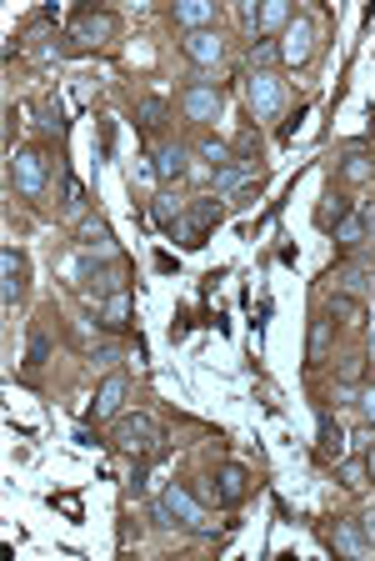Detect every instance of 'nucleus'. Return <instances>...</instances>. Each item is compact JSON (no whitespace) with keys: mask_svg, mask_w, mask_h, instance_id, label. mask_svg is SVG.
Returning a JSON list of instances; mask_svg holds the SVG:
<instances>
[{"mask_svg":"<svg viewBox=\"0 0 375 561\" xmlns=\"http://www.w3.org/2000/svg\"><path fill=\"white\" fill-rule=\"evenodd\" d=\"M46 171H50V161H46L40 146H25V151L11 155V186L25 196V201H36V196L46 191Z\"/></svg>","mask_w":375,"mask_h":561,"instance_id":"obj_1","label":"nucleus"},{"mask_svg":"<svg viewBox=\"0 0 375 561\" xmlns=\"http://www.w3.org/2000/svg\"><path fill=\"white\" fill-rule=\"evenodd\" d=\"M215 221H221V196H200V201H190V211L180 216V246L200 251Z\"/></svg>","mask_w":375,"mask_h":561,"instance_id":"obj_2","label":"nucleus"},{"mask_svg":"<svg viewBox=\"0 0 375 561\" xmlns=\"http://www.w3.org/2000/svg\"><path fill=\"white\" fill-rule=\"evenodd\" d=\"M180 111H186V121H196V126H211V121H221V111H225L221 86H205V80L186 86V90H180Z\"/></svg>","mask_w":375,"mask_h":561,"instance_id":"obj_3","label":"nucleus"},{"mask_svg":"<svg viewBox=\"0 0 375 561\" xmlns=\"http://www.w3.org/2000/svg\"><path fill=\"white\" fill-rule=\"evenodd\" d=\"M171 516H175V522H180V526H196V532H200V526H205V507H200V501L190 497L186 486H175V481L165 486L161 507H155V522H171Z\"/></svg>","mask_w":375,"mask_h":561,"instance_id":"obj_4","label":"nucleus"},{"mask_svg":"<svg viewBox=\"0 0 375 561\" xmlns=\"http://www.w3.org/2000/svg\"><path fill=\"white\" fill-rule=\"evenodd\" d=\"M246 101H250V111H255V121H271V115H280V105H286V90H280V80H275L271 71H255V76L246 80Z\"/></svg>","mask_w":375,"mask_h":561,"instance_id":"obj_5","label":"nucleus"},{"mask_svg":"<svg viewBox=\"0 0 375 561\" xmlns=\"http://www.w3.org/2000/svg\"><path fill=\"white\" fill-rule=\"evenodd\" d=\"M111 441L121 451H161V431H155V421L150 416H121Z\"/></svg>","mask_w":375,"mask_h":561,"instance_id":"obj_6","label":"nucleus"},{"mask_svg":"<svg viewBox=\"0 0 375 561\" xmlns=\"http://www.w3.org/2000/svg\"><path fill=\"white\" fill-rule=\"evenodd\" d=\"M311 51H315V26L305 15H296L286 26V36H280V65H305Z\"/></svg>","mask_w":375,"mask_h":561,"instance_id":"obj_7","label":"nucleus"},{"mask_svg":"<svg viewBox=\"0 0 375 561\" xmlns=\"http://www.w3.org/2000/svg\"><path fill=\"white\" fill-rule=\"evenodd\" d=\"M111 36H115V15L111 11H80L75 15V26H71L75 51H80V46H100V40H111Z\"/></svg>","mask_w":375,"mask_h":561,"instance_id":"obj_8","label":"nucleus"},{"mask_svg":"<svg viewBox=\"0 0 375 561\" xmlns=\"http://www.w3.org/2000/svg\"><path fill=\"white\" fill-rule=\"evenodd\" d=\"M125 280H130V266L125 261H111V266H96L90 271V280H86V296L90 301H111V296H121L125 291Z\"/></svg>","mask_w":375,"mask_h":561,"instance_id":"obj_9","label":"nucleus"},{"mask_svg":"<svg viewBox=\"0 0 375 561\" xmlns=\"http://www.w3.org/2000/svg\"><path fill=\"white\" fill-rule=\"evenodd\" d=\"M250 491L246 481V466H236V461H225L221 472H215V507H240Z\"/></svg>","mask_w":375,"mask_h":561,"instance_id":"obj_10","label":"nucleus"},{"mask_svg":"<svg viewBox=\"0 0 375 561\" xmlns=\"http://www.w3.org/2000/svg\"><path fill=\"white\" fill-rule=\"evenodd\" d=\"M125 391H130V381H125L121 371H111V376L100 381L96 401H90V416H96V421H105V416H121V401H125Z\"/></svg>","mask_w":375,"mask_h":561,"instance_id":"obj_11","label":"nucleus"},{"mask_svg":"<svg viewBox=\"0 0 375 561\" xmlns=\"http://www.w3.org/2000/svg\"><path fill=\"white\" fill-rule=\"evenodd\" d=\"M180 51H186L196 65H215V61L225 55V46H221V36H215V30H186Z\"/></svg>","mask_w":375,"mask_h":561,"instance_id":"obj_12","label":"nucleus"},{"mask_svg":"<svg viewBox=\"0 0 375 561\" xmlns=\"http://www.w3.org/2000/svg\"><path fill=\"white\" fill-rule=\"evenodd\" d=\"M0 296H5V306H11L15 296H21V286H25V261H21V251H15V246H5V251H0Z\"/></svg>","mask_w":375,"mask_h":561,"instance_id":"obj_13","label":"nucleus"},{"mask_svg":"<svg viewBox=\"0 0 375 561\" xmlns=\"http://www.w3.org/2000/svg\"><path fill=\"white\" fill-rule=\"evenodd\" d=\"M186 161H190L186 146H180V140H165L161 151H155V176H161V180H180V176H186Z\"/></svg>","mask_w":375,"mask_h":561,"instance_id":"obj_14","label":"nucleus"},{"mask_svg":"<svg viewBox=\"0 0 375 561\" xmlns=\"http://www.w3.org/2000/svg\"><path fill=\"white\" fill-rule=\"evenodd\" d=\"M330 346H336V326H330V321H311V341H305V361H311V366H325V361H330Z\"/></svg>","mask_w":375,"mask_h":561,"instance_id":"obj_15","label":"nucleus"},{"mask_svg":"<svg viewBox=\"0 0 375 561\" xmlns=\"http://www.w3.org/2000/svg\"><path fill=\"white\" fill-rule=\"evenodd\" d=\"M211 21H215V5H211V0H180V5H175V26L205 30Z\"/></svg>","mask_w":375,"mask_h":561,"instance_id":"obj_16","label":"nucleus"},{"mask_svg":"<svg viewBox=\"0 0 375 561\" xmlns=\"http://www.w3.org/2000/svg\"><path fill=\"white\" fill-rule=\"evenodd\" d=\"M321 456L325 461H346V431L336 416H321Z\"/></svg>","mask_w":375,"mask_h":561,"instance_id":"obj_17","label":"nucleus"},{"mask_svg":"<svg viewBox=\"0 0 375 561\" xmlns=\"http://www.w3.org/2000/svg\"><path fill=\"white\" fill-rule=\"evenodd\" d=\"M125 326H130V291L111 296L105 311H100V331H125Z\"/></svg>","mask_w":375,"mask_h":561,"instance_id":"obj_18","label":"nucleus"},{"mask_svg":"<svg viewBox=\"0 0 375 561\" xmlns=\"http://www.w3.org/2000/svg\"><path fill=\"white\" fill-rule=\"evenodd\" d=\"M250 180H255V166H225V171H215V196H236Z\"/></svg>","mask_w":375,"mask_h":561,"instance_id":"obj_19","label":"nucleus"},{"mask_svg":"<svg viewBox=\"0 0 375 561\" xmlns=\"http://www.w3.org/2000/svg\"><path fill=\"white\" fill-rule=\"evenodd\" d=\"M80 246H86V251H100V255H115L111 226H105V221H86V226H80Z\"/></svg>","mask_w":375,"mask_h":561,"instance_id":"obj_20","label":"nucleus"},{"mask_svg":"<svg viewBox=\"0 0 375 561\" xmlns=\"http://www.w3.org/2000/svg\"><path fill=\"white\" fill-rule=\"evenodd\" d=\"M290 21H296V11H290L286 0H265V5H261V21H255V26H261V30H275V26H290Z\"/></svg>","mask_w":375,"mask_h":561,"instance_id":"obj_21","label":"nucleus"},{"mask_svg":"<svg viewBox=\"0 0 375 561\" xmlns=\"http://www.w3.org/2000/svg\"><path fill=\"white\" fill-rule=\"evenodd\" d=\"M250 65H255V71L280 65V40H250Z\"/></svg>","mask_w":375,"mask_h":561,"instance_id":"obj_22","label":"nucleus"},{"mask_svg":"<svg viewBox=\"0 0 375 561\" xmlns=\"http://www.w3.org/2000/svg\"><path fill=\"white\" fill-rule=\"evenodd\" d=\"M346 216H350V201H346V196H325V205L315 211V221H321L325 230H330V226H340Z\"/></svg>","mask_w":375,"mask_h":561,"instance_id":"obj_23","label":"nucleus"},{"mask_svg":"<svg viewBox=\"0 0 375 561\" xmlns=\"http://www.w3.org/2000/svg\"><path fill=\"white\" fill-rule=\"evenodd\" d=\"M161 121H165V101H161V96L140 101V111H136V126L140 130H161Z\"/></svg>","mask_w":375,"mask_h":561,"instance_id":"obj_24","label":"nucleus"},{"mask_svg":"<svg viewBox=\"0 0 375 561\" xmlns=\"http://www.w3.org/2000/svg\"><path fill=\"white\" fill-rule=\"evenodd\" d=\"M330 541H336V547L346 551V557H361V551H365V536L355 532L350 522H336V536H330Z\"/></svg>","mask_w":375,"mask_h":561,"instance_id":"obj_25","label":"nucleus"},{"mask_svg":"<svg viewBox=\"0 0 375 561\" xmlns=\"http://www.w3.org/2000/svg\"><path fill=\"white\" fill-rule=\"evenodd\" d=\"M200 155H205V161H211L215 171L236 166V161H230V146H225V140H215V136H205V140H200Z\"/></svg>","mask_w":375,"mask_h":561,"instance_id":"obj_26","label":"nucleus"},{"mask_svg":"<svg viewBox=\"0 0 375 561\" xmlns=\"http://www.w3.org/2000/svg\"><path fill=\"white\" fill-rule=\"evenodd\" d=\"M330 306H336V316L346 321V326H361V321H365V306L355 301V296H346V291H340L336 301H330Z\"/></svg>","mask_w":375,"mask_h":561,"instance_id":"obj_27","label":"nucleus"},{"mask_svg":"<svg viewBox=\"0 0 375 561\" xmlns=\"http://www.w3.org/2000/svg\"><path fill=\"white\" fill-rule=\"evenodd\" d=\"M46 356H50V336H46V331H30V346H25V366H30V371L46 366Z\"/></svg>","mask_w":375,"mask_h":561,"instance_id":"obj_28","label":"nucleus"},{"mask_svg":"<svg viewBox=\"0 0 375 561\" xmlns=\"http://www.w3.org/2000/svg\"><path fill=\"white\" fill-rule=\"evenodd\" d=\"M340 481H346L350 491H361V486L371 481V466H365V461H340Z\"/></svg>","mask_w":375,"mask_h":561,"instance_id":"obj_29","label":"nucleus"},{"mask_svg":"<svg viewBox=\"0 0 375 561\" xmlns=\"http://www.w3.org/2000/svg\"><path fill=\"white\" fill-rule=\"evenodd\" d=\"M236 155H240V166H255L250 155H261V136H255V130H240V136H236Z\"/></svg>","mask_w":375,"mask_h":561,"instance_id":"obj_30","label":"nucleus"},{"mask_svg":"<svg viewBox=\"0 0 375 561\" xmlns=\"http://www.w3.org/2000/svg\"><path fill=\"white\" fill-rule=\"evenodd\" d=\"M150 216H155V226H180V205L171 201V196H161V201H155V211H150Z\"/></svg>","mask_w":375,"mask_h":561,"instance_id":"obj_31","label":"nucleus"},{"mask_svg":"<svg viewBox=\"0 0 375 561\" xmlns=\"http://www.w3.org/2000/svg\"><path fill=\"white\" fill-rule=\"evenodd\" d=\"M361 376H365V356H361V351H350V356L340 361V381H346V386H361Z\"/></svg>","mask_w":375,"mask_h":561,"instance_id":"obj_32","label":"nucleus"},{"mask_svg":"<svg viewBox=\"0 0 375 561\" xmlns=\"http://www.w3.org/2000/svg\"><path fill=\"white\" fill-rule=\"evenodd\" d=\"M361 236H365V221H361V216H346V221L336 226V241H340V246H355Z\"/></svg>","mask_w":375,"mask_h":561,"instance_id":"obj_33","label":"nucleus"},{"mask_svg":"<svg viewBox=\"0 0 375 561\" xmlns=\"http://www.w3.org/2000/svg\"><path fill=\"white\" fill-rule=\"evenodd\" d=\"M375 166H371V155H350L346 161V180H371Z\"/></svg>","mask_w":375,"mask_h":561,"instance_id":"obj_34","label":"nucleus"},{"mask_svg":"<svg viewBox=\"0 0 375 561\" xmlns=\"http://www.w3.org/2000/svg\"><path fill=\"white\" fill-rule=\"evenodd\" d=\"M36 111H40V126H46V130H61V126H65V121H61V105H50V101H40V105H36Z\"/></svg>","mask_w":375,"mask_h":561,"instance_id":"obj_35","label":"nucleus"},{"mask_svg":"<svg viewBox=\"0 0 375 561\" xmlns=\"http://www.w3.org/2000/svg\"><path fill=\"white\" fill-rule=\"evenodd\" d=\"M361 536H365V547H375V507L361 516Z\"/></svg>","mask_w":375,"mask_h":561,"instance_id":"obj_36","label":"nucleus"},{"mask_svg":"<svg viewBox=\"0 0 375 561\" xmlns=\"http://www.w3.org/2000/svg\"><path fill=\"white\" fill-rule=\"evenodd\" d=\"M65 205H71V211H75V205H80V180H65Z\"/></svg>","mask_w":375,"mask_h":561,"instance_id":"obj_37","label":"nucleus"},{"mask_svg":"<svg viewBox=\"0 0 375 561\" xmlns=\"http://www.w3.org/2000/svg\"><path fill=\"white\" fill-rule=\"evenodd\" d=\"M361 406H365V416L375 421V386H361Z\"/></svg>","mask_w":375,"mask_h":561,"instance_id":"obj_38","label":"nucleus"},{"mask_svg":"<svg viewBox=\"0 0 375 561\" xmlns=\"http://www.w3.org/2000/svg\"><path fill=\"white\" fill-rule=\"evenodd\" d=\"M361 221H365V230H375V205H365V211H361Z\"/></svg>","mask_w":375,"mask_h":561,"instance_id":"obj_39","label":"nucleus"},{"mask_svg":"<svg viewBox=\"0 0 375 561\" xmlns=\"http://www.w3.org/2000/svg\"><path fill=\"white\" fill-rule=\"evenodd\" d=\"M365 466H371V476H375V447H371V456H365Z\"/></svg>","mask_w":375,"mask_h":561,"instance_id":"obj_40","label":"nucleus"}]
</instances>
